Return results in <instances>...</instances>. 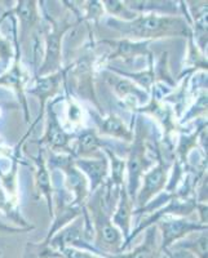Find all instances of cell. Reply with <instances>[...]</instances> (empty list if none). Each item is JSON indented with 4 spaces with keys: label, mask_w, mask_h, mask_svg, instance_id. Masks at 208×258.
Returning a JSON list of instances; mask_svg holds the SVG:
<instances>
[{
    "label": "cell",
    "mask_w": 208,
    "mask_h": 258,
    "mask_svg": "<svg viewBox=\"0 0 208 258\" xmlns=\"http://www.w3.org/2000/svg\"><path fill=\"white\" fill-rule=\"evenodd\" d=\"M106 25L122 39L133 41H154L167 38L193 39L191 25L186 17L168 15H137L129 21L108 17Z\"/></svg>",
    "instance_id": "1"
},
{
    "label": "cell",
    "mask_w": 208,
    "mask_h": 258,
    "mask_svg": "<svg viewBox=\"0 0 208 258\" xmlns=\"http://www.w3.org/2000/svg\"><path fill=\"white\" fill-rule=\"evenodd\" d=\"M135 124L132 123L133 140L129 144L126 159V190L129 198L135 203L140 188L141 177L154 165L155 160L149 158V128L146 126L142 114L136 115Z\"/></svg>",
    "instance_id": "2"
},
{
    "label": "cell",
    "mask_w": 208,
    "mask_h": 258,
    "mask_svg": "<svg viewBox=\"0 0 208 258\" xmlns=\"http://www.w3.org/2000/svg\"><path fill=\"white\" fill-rule=\"evenodd\" d=\"M43 17L47 21L44 26V53L43 62L38 66L35 77H44L49 74L61 71L62 69V45H64L65 35L76 25V21L64 20L56 21L48 15L44 6H40Z\"/></svg>",
    "instance_id": "3"
},
{
    "label": "cell",
    "mask_w": 208,
    "mask_h": 258,
    "mask_svg": "<svg viewBox=\"0 0 208 258\" xmlns=\"http://www.w3.org/2000/svg\"><path fill=\"white\" fill-rule=\"evenodd\" d=\"M154 156H155V164L141 177L140 188L135 200V206L137 207L136 209L144 208L152 199H155L158 195L164 192L170 181L173 163L164 158L163 150L159 144H157Z\"/></svg>",
    "instance_id": "4"
},
{
    "label": "cell",
    "mask_w": 208,
    "mask_h": 258,
    "mask_svg": "<svg viewBox=\"0 0 208 258\" xmlns=\"http://www.w3.org/2000/svg\"><path fill=\"white\" fill-rule=\"evenodd\" d=\"M47 164L49 170H59L65 177V187L73 194L70 206L83 208L88 200L89 183L84 174L74 164V156L68 154H53L47 158Z\"/></svg>",
    "instance_id": "5"
},
{
    "label": "cell",
    "mask_w": 208,
    "mask_h": 258,
    "mask_svg": "<svg viewBox=\"0 0 208 258\" xmlns=\"http://www.w3.org/2000/svg\"><path fill=\"white\" fill-rule=\"evenodd\" d=\"M89 57V54H83L65 68V89H68L74 96L80 97L83 100L91 101L93 105H96L97 110H100L101 106L97 101L96 89L93 85V66Z\"/></svg>",
    "instance_id": "6"
},
{
    "label": "cell",
    "mask_w": 208,
    "mask_h": 258,
    "mask_svg": "<svg viewBox=\"0 0 208 258\" xmlns=\"http://www.w3.org/2000/svg\"><path fill=\"white\" fill-rule=\"evenodd\" d=\"M61 101V97L55 101H50L45 107L44 116L47 115L45 131L38 141L32 144L39 145L40 147L48 146L53 154H68L73 155V142L75 141V133L68 132L64 128L56 112V103Z\"/></svg>",
    "instance_id": "7"
},
{
    "label": "cell",
    "mask_w": 208,
    "mask_h": 258,
    "mask_svg": "<svg viewBox=\"0 0 208 258\" xmlns=\"http://www.w3.org/2000/svg\"><path fill=\"white\" fill-rule=\"evenodd\" d=\"M157 226L158 230H161V248L164 253H168L173 244L182 240L190 234L207 230V225L190 221L185 217H164L157 223Z\"/></svg>",
    "instance_id": "8"
},
{
    "label": "cell",
    "mask_w": 208,
    "mask_h": 258,
    "mask_svg": "<svg viewBox=\"0 0 208 258\" xmlns=\"http://www.w3.org/2000/svg\"><path fill=\"white\" fill-rule=\"evenodd\" d=\"M11 12L15 16L16 22H18L17 34L18 45L22 47L29 41L31 36H35L39 32L41 17L39 12V2L35 0H20L16 3Z\"/></svg>",
    "instance_id": "9"
},
{
    "label": "cell",
    "mask_w": 208,
    "mask_h": 258,
    "mask_svg": "<svg viewBox=\"0 0 208 258\" xmlns=\"http://www.w3.org/2000/svg\"><path fill=\"white\" fill-rule=\"evenodd\" d=\"M65 77H66L65 68L55 74H49L44 77H35L34 84L29 89H26L27 93L38 97L39 102H40V112H39L38 119H35L32 123L34 126L38 125L39 121L44 117L45 107L50 102V100L61 93L62 89L65 88Z\"/></svg>",
    "instance_id": "10"
},
{
    "label": "cell",
    "mask_w": 208,
    "mask_h": 258,
    "mask_svg": "<svg viewBox=\"0 0 208 258\" xmlns=\"http://www.w3.org/2000/svg\"><path fill=\"white\" fill-rule=\"evenodd\" d=\"M128 144H122L119 146L118 142L114 144L97 135L96 129H83L79 135H76L75 141L73 144L74 158H98L103 154L106 147H115V149H128Z\"/></svg>",
    "instance_id": "11"
},
{
    "label": "cell",
    "mask_w": 208,
    "mask_h": 258,
    "mask_svg": "<svg viewBox=\"0 0 208 258\" xmlns=\"http://www.w3.org/2000/svg\"><path fill=\"white\" fill-rule=\"evenodd\" d=\"M92 119L96 125V132L100 137L114 138V141H122L123 144H131L133 140L132 125L128 126L123 121V119L118 116L114 112H110L106 116H102L100 112L89 111Z\"/></svg>",
    "instance_id": "12"
},
{
    "label": "cell",
    "mask_w": 208,
    "mask_h": 258,
    "mask_svg": "<svg viewBox=\"0 0 208 258\" xmlns=\"http://www.w3.org/2000/svg\"><path fill=\"white\" fill-rule=\"evenodd\" d=\"M101 44H108L112 48V52L106 54L102 62H110L114 59H122L126 63H133V61L140 57L151 58L152 53L149 45L151 41H133L128 39H119V40H101Z\"/></svg>",
    "instance_id": "13"
},
{
    "label": "cell",
    "mask_w": 208,
    "mask_h": 258,
    "mask_svg": "<svg viewBox=\"0 0 208 258\" xmlns=\"http://www.w3.org/2000/svg\"><path fill=\"white\" fill-rule=\"evenodd\" d=\"M103 78H105L106 83L112 87L115 96L119 100L124 101V103L127 106L133 107V103L138 106L146 105L149 102V92H146L145 89L138 87L132 80L127 79L124 77H120L118 74L109 70H105Z\"/></svg>",
    "instance_id": "14"
},
{
    "label": "cell",
    "mask_w": 208,
    "mask_h": 258,
    "mask_svg": "<svg viewBox=\"0 0 208 258\" xmlns=\"http://www.w3.org/2000/svg\"><path fill=\"white\" fill-rule=\"evenodd\" d=\"M34 164V185L39 197L44 198L47 203L49 216L53 217V199H55V186L52 182V170H49L45 158V149L39 147L35 156H32Z\"/></svg>",
    "instance_id": "15"
},
{
    "label": "cell",
    "mask_w": 208,
    "mask_h": 258,
    "mask_svg": "<svg viewBox=\"0 0 208 258\" xmlns=\"http://www.w3.org/2000/svg\"><path fill=\"white\" fill-rule=\"evenodd\" d=\"M74 164L88 181L91 194L106 185L109 179V159L105 154L98 158H74Z\"/></svg>",
    "instance_id": "16"
},
{
    "label": "cell",
    "mask_w": 208,
    "mask_h": 258,
    "mask_svg": "<svg viewBox=\"0 0 208 258\" xmlns=\"http://www.w3.org/2000/svg\"><path fill=\"white\" fill-rule=\"evenodd\" d=\"M105 258H168L161 248L158 226L152 225L145 230L144 241L131 250L117 253V254H101Z\"/></svg>",
    "instance_id": "17"
},
{
    "label": "cell",
    "mask_w": 208,
    "mask_h": 258,
    "mask_svg": "<svg viewBox=\"0 0 208 258\" xmlns=\"http://www.w3.org/2000/svg\"><path fill=\"white\" fill-rule=\"evenodd\" d=\"M29 82V75L26 70L22 68L21 59L13 61L12 66L4 73H0V87H7L16 92L18 100H20L22 110L25 112V121L29 123V106L26 101V83Z\"/></svg>",
    "instance_id": "18"
},
{
    "label": "cell",
    "mask_w": 208,
    "mask_h": 258,
    "mask_svg": "<svg viewBox=\"0 0 208 258\" xmlns=\"http://www.w3.org/2000/svg\"><path fill=\"white\" fill-rule=\"evenodd\" d=\"M133 211H135V203L129 198L126 190V185L122 186L118 192L117 204L112 214V221L123 235L124 241L131 234V226H132Z\"/></svg>",
    "instance_id": "19"
},
{
    "label": "cell",
    "mask_w": 208,
    "mask_h": 258,
    "mask_svg": "<svg viewBox=\"0 0 208 258\" xmlns=\"http://www.w3.org/2000/svg\"><path fill=\"white\" fill-rule=\"evenodd\" d=\"M127 9L135 15H168V16H179L180 6L175 2H132L127 0L124 2Z\"/></svg>",
    "instance_id": "20"
},
{
    "label": "cell",
    "mask_w": 208,
    "mask_h": 258,
    "mask_svg": "<svg viewBox=\"0 0 208 258\" xmlns=\"http://www.w3.org/2000/svg\"><path fill=\"white\" fill-rule=\"evenodd\" d=\"M172 246L175 249L190 252L196 258H207V230L190 234Z\"/></svg>",
    "instance_id": "21"
},
{
    "label": "cell",
    "mask_w": 208,
    "mask_h": 258,
    "mask_svg": "<svg viewBox=\"0 0 208 258\" xmlns=\"http://www.w3.org/2000/svg\"><path fill=\"white\" fill-rule=\"evenodd\" d=\"M0 212L6 214L7 217L11 218L15 223L20 225V227H24V229L30 230V231L35 229L34 225H30L22 217V214H21L16 202L13 199H11V197H9L3 187H0Z\"/></svg>",
    "instance_id": "22"
},
{
    "label": "cell",
    "mask_w": 208,
    "mask_h": 258,
    "mask_svg": "<svg viewBox=\"0 0 208 258\" xmlns=\"http://www.w3.org/2000/svg\"><path fill=\"white\" fill-rule=\"evenodd\" d=\"M22 258H62L59 250L53 249L49 243L43 240L41 243L27 241L25 245Z\"/></svg>",
    "instance_id": "23"
},
{
    "label": "cell",
    "mask_w": 208,
    "mask_h": 258,
    "mask_svg": "<svg viewBox=\"0 0 208 258\" xmlns=\"http://www.w3.org/2000/svg\"><path fill=\"white\" fill-rule=\"evenodd\" d=\"M101 4H102L103 7V11H105L106 13H109L110 17L117 18V20L129 21L137 16L127 9L124 2H118V0H103V2H101Z\"/></svg>",
    "instance_id": "24"
},
{
    "label": "cell",
    "mask_w": 208,
    "mask_h": 258,
    "mask_svg": "<svg viewBox=\"0 0 208 258\" xmlns=\"http://www.w3.org/2000/svg\"><path fill=\"white\" fill-rule=\"evenodd\" d=\"M7 17H8V12L3 13V15L0 16V25L3 24V21ZM12 58L21 59V57L17 54L16 47L9 41V39H7L6 36L0 34V61L3 62L6 66H9V62H11Z\"/></svg>",
    "instance_id": "25"
},
{
    "label": "cell",
    "mask_w": 208,
    "mask_h": 258,
    "mask_svg": "<svg viewBox=\"0 0 208 258\" xmlns=\"http://www.w3.org/2000/svg\"><path fill=\"white\" fill-rule=\"evenodd\" d=\"M60 253H61L62 258H105L93 250L79 249V248H74V246L62 248Z\"/></svg>",
    "instance_id": "26"
},
{
    "label": "cell",
    "mask_w": 208,
    "mask_h": 258,
    "mask_svg": "<svg viewBox=\"0 0 208 258\" xmlns=\"http://www.w3.org/2000/svg\"><path fill=\"white\" fill-rule=\"evenodd\" d=\"M30 230L24 229V227H20V226H12L9 223L3 222L0 220V234H20V232H26Z\"/></svg>",
    "instance_id": "27"
},
{
    "label": "cell",
    "mask_w": 208,
    "mask_h": 258,
    "mask_svg": "<svg viewBox=\"0 0 208 258\" xmlns=\"http://www.w3.org/2000/svg\"><path fill=\"white\" fill-rule=\"evenodd\" d=\"M0 257H2V252H0Z\"/></svg>",
    "instance_id": "28"
},
{
    "label": "cell",
    "mask_w": 208,
    "mask_h": 258,
    "mask_svg": "<svg viewBox=\"0 0 208 258\" xmlns=\"http://www.w3.org/2000/svg\"><path fill=\"white\" fill-rule=\"evenodd\" d=\"M0 73H2V71H0Z\"/></svg>",
    "instance_id": "29"
}]
</instances>
